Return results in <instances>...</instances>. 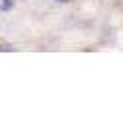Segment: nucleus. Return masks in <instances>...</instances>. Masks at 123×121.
Listing matches in <instances>:
<instances>
[{"label":"nucleus","mask_w":123,"mask_h":121,"mask_svg":"<svg viewBox=\"0 0 123 121\" xmlns=\"http://www.w3.org/2000/svg\"><path fill=\"white\" fill-rule=\"evenodd\" d=\"M12 8V0H0V12H6Z\"/></svg>","instance_id":"1"},{"label":"nucleus","mask_w":123,"mask_h":121,"mask_svg":"<svg viewBox=\"0 0 123 121\" xmlns=\"http://www.w3.org/2000/svg\"><path fill=\"white\" fill-rule=\"evenodd\" d=\"M0 50H14L12 48V44L6 42V40H0Z\"/></svg>","instance_id":"2"},{"label":"nucleus","mask_w":123,"mask_h":121,"mask_svg":"<svg viewBox=\"0 0 123 121\" xmlns=\"http://www.w3.org/2000/svg\"><path fill=\"white\" fill-rule=\"evenodd\" d=\"M59 2H69V0H59Z\"/></svg>","instance_id":"3"}]
</instances>
